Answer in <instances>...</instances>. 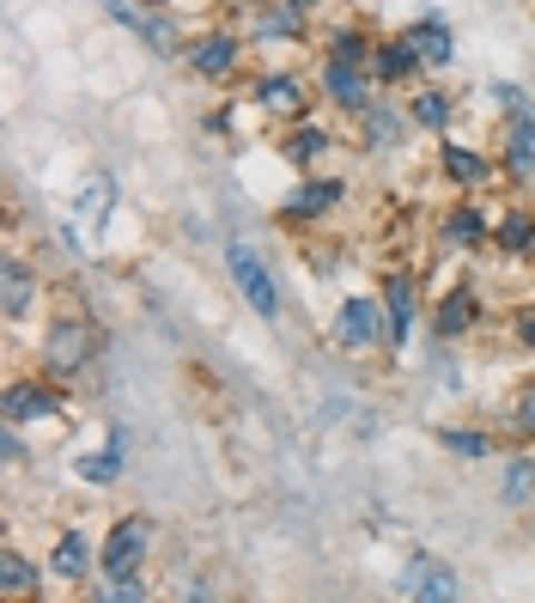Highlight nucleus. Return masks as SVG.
Segmentation results:
<instances>
[{"mask_svg":"<svg viewBox=\"0 0 535 603\" xmlns=\"http://www.w3.org/2000/svg\"><path fill=\"white\" fill-rule=\"evenodd\" d=\"M140 555H147V518H122L103 543V580H135Z\"/></svg>","mask_w":535,"mask_h":603,"instance_id":"1","label":"nucleus"},{"mask_svg":"<svg viewBox=\"0 0 535 603\" xmlns=\"http://www.w3.org/2000/svg\"><path fill=\"white\" fill-rule=\"evenodd\" d=\"M231 280H238V287H244V299H250L262 317H274V312H280V293H274V275L262 268V256H256V250H244V244H231Z\"/></svg>","mask_w":535,"mask_h":603,"instance_id":"2","label":"nucleus"},{"mask_svg":"<svg viewBox=\"0 0 535 603\" xmlns=\"http://www.w3.org/2000/svg\"><path fill=\"white\" fill-rule=\"evenodd\" d=\"M91 360V329L86 324H56L49 329V372L56 378H73Z\"/></svg>","mask_w":535,"mask_h":603,"instance_id":"3","label":"nucleus"},{"mask_svg":"<svg viewBox=\"0 0 535 603\" xmlns=\"http://www.w3.org/2000/svg\"><path fill=\"white\" fill-rule=\"evenodd\" d=\"M402 592L408 597H433V603H450L456 597V573L445 567V561H408V573H402Z\"/></svg>","mask_w":535,"mask_h":603,"instance_id":"4","label":"nucleus"},{"mask_svg":"<svg viewBox=\"0 0 535 603\" xmlns=\"http://www.w3.org/2000/svg\"><path fill=\"white\" fill-rule=\"evenodd\" d=\"M329 98H335V105H347V110H365L371 86H365L359 61H335V56H329Z\"/></svg>","mask_w":535,"mask_h":603,"instance_id":"5","label":"nucleus"},{"mask_svg":"<svg viewBox=\"0 0 535 603\" xmlns=\"http://www.w3.org/2000/svg\"><path fill=\"white\" fill-rule=\"evenodd\" d=\"M335 336H341L347 348H365V342L377 336V305H371V299H347V305H341V324H335Z\"/></svg>","mask_w":535,"mask_h":603,"instance_id":"6","label":"nucleus"},{"mask_svg":"<svg viewBox=\"0 0 535 603\" xmlns=\"http://www.w3.org/2000/svg\"><path fill=\"white\" fill-rule=\"evenodd\" d=\"M341 201V184H329V177H317V184H305L293 201H286V220H317L323 208H335Z\"/></svg>","mask_w":535,"mask_h":603,"instance_id":"7","label":"nucleus"},{"mask_svg":"<svg viewBox=\"0 0 535 603\" xmlns=\"http://www.w3.org/2000/svg\"><path fill=\"white\" fill-rule=\"evenodd\" d=\"M195 73H207V80H219V73L231 68V61H238V43H231V37H207V43H195Z\"/></svg>","mask_w":535,"mask_h":603,"instance_id":"8","label":"nucleus"},{"mask_svg":"<svg viewBox=\"0 0 535 603\" xmlns=\"http://www.w3.org/2000/svg\"><path fill=\"white\" fill-rule=\"evenodd\" d=\"M7 415H12V421L56 415V391H37V384H12V391H7Z\"/></svg>","mask_w":535,"mask_h":603,"instance_id":"9","label":"nucleus"},{"mask_svg":"<svg viewBox=\"0 0 535 603\" xmlns=\"http://www.w3.org/2000/svg\"><path fill=\"white\" fill-rule=\"evenodd\" d=\"M408 43H414V56L433 61V68H445V61H450V31H445V24H414Z\"/></svg>","mask_w":535,"mask_h":603,"instance_id":"10","label":"nucleus"},{"mask_svg":"<svg viewBox=\"0 0 535 603\" xmlns=\"http://www.w3.org/2000/svg\"><path fill=\"white\" fill-rule=\"evenodd\" d=\"M0 592H12V597H24V592H37V567L24 555H0Z\"/></svg>","mask_w":535,"mask_h":603,"instance_id":"11","label":"nucleus"},{"mask_svg":"<svg viewBox=\"0 0 535 603\" xmlns=\"http://www.w3.org/2000/svg\"><path fill=\"white\" fill-rule=\"evenodd\" d=\"M468 324H475V293H450L438 312V336H463Z\"/></svg>","mask_w":535,"mask_h":603,"instance_id":"12","label":"nucleus"},{"mask_svg":"<svg viewBox=\"0 0 535 603\" xmlns=\"http://www.w3.org/2000/svg\"><path fill=\"white\" fill-rule=\"evenodd\" d=\"M384 293H389V329H396V342H402V336H408V324H414V287L396 275Z\"/></svg>","mask_w":535,"mask_h":603,"instance_id":"13","label":"nucleus"},{"mask_svg":"<svg viewBox=\"0 0 535 603\" xmlns=\"http://www.w3.org/2000/svg\"><path fill=\"white\" fill-rule=\"evenodd\" d=\"M0 280H7L0 305H7V317H19L24 305H31V268H24V263H7V275H0Z\"/></svg>","mask_w":535,"mask_h":603,"instance_id":"14","label":"nucleus"},{"mask_svg":"<svg viewBox=\"0 0 535 603\" xmlns=\"http://www.w3.org/2000/svg\"><path fill=\"white\" fill-rule=\"evenodd\" d=\"M414 61H420V56H414L408 37H402V43H384V49H377V73H384V80H402V73H414Z\"/></svg>","mask_w":535,"mask_h":603,"instance_id":"15","label":"nucleus"},{"mask_svg":"<svg viewBox=\"0 0 535 603\" xmlns=\"http://www.w3.org/2000/svg\"><path fill=\"white\" fill-rule=\"evenodd\" d=\"M262 105H268V110H298V105H305V92H298L293 73H286V80L274 73V80H262Z\"/></svg>","mask_w":535,"mask_h":603,"instance_id":"16","label":"nucleus"},{"mask_svg":"<svg viewBox=\"0 0 535 603\" xmlns=\"http://www.w3.org/2000/svg\"><path fill=\"white\" fill-rule=\"evenodd\" d=\"M445 238H450V244H480V238H487V226H480L475 208H456L450 220H445Z\"/></svg>","mask_w":535,"mask_h":603,"instance_id":"17","label":"nucleus"},{"mask_svg":"<svg viewBox=\"0 0 535 603\" xmlns=\"http://www.w3.org/2000/svg\"><path fill=\"white\" fill-rule=\"evenodd\" d=\"M86 543H80V536H61V548H56V573H61V580H80V573H86Z\"/></svg>","mask_w":535,"mask_h":603,"instance_id":"18","label":"nucleus"},{"mask_svg":"<svg viewBox=\"0 0 535 603\" xmlns=\"http://www.w3.org/2000/svg\"><path fill=\"white\" fill-rule=\"evenodd\" d=\"M116 469H122V433H116V445H110L103 457H86V464H80V476H86V482H110Z\"/></svg>","mask_w":535,"mask_h":603,"instance_id":"19","label":"nucleus"},{"mask_svg":"<svg viewBox=\"0 0 535 603\" xmlns=\"http://www.w3.org/2000/svg\"><path fill=\"white\" fill-rule=\"evenodd\" d=\"M499 244L505 250H529L535 244V214H512V220L499 226Z\"/></svg>","mask_w":535,"mask_h":603,"instance_id":"20","label":"nucleus"},{"mask_svg":"<svg viewBox=\"0 0 535 603\" xmlns=\"http://www.w3.org/2000/svg\"><path fill=\"white\" fill-rule=\"evenodd\" d=\"M135 31L147 37V43L159 49V56H171V49H177V24H171V19H140Z\"/></svg>","mask_w":535,"mask_h":603,"instance_id":"21","label":"nucleus"},{"mask_svg":"<svg viewBox=\"0 0 535 603\" xmlns=\"http://www.w3.org/2000/svg\"><path fill=\"white\" fill-rule=\"evenodd\" d=\"M323 147H329V135H323V128H298V135H293V159L298 165L323 159Z\"/></svg>","mask_w":535,"mask_h":603,"instance_id":"22","label":"nucleus"},{"mask_svg":"<svg viewBox=\"0 0 535 603\" xmlns=\"http://www.w3.org/2000/svg\"><path fill=\"white\" fill-rule=\"evenodd\" d=\"M445 171L456 177V184H475V177H480V171H487V165H480V159H475V152H463V147H450V152H445Z\"/></svg>","mask_w":535,"mask_h":603,"instance_id":"23","label":"nucleus"},{"mask_svg":"<svg viewBox=\"0 0 535 603\" xmlns=\"http://www.w3.org/2000/svg\"><path fill=\"white\" fill-rule=\"evenodd\" d=\"M529 494H535V464H512L505 469V500L517 506V500H529Z\"/></svg>","mask_w":535,"mask_h":603,"instance_id":"24","label":"nucleus"},{"mask_svg":"<svg viewBox=\"0 0 535 603\" xmlns=\"http://www.w3.org/2000/svg\"><path fill=\"white\" fill-rule=\"evenodd\" d=\"M445 445H450V452H463V457H487V439H480V433H468V427H450Z\"/></svg>","mask_w":535,"mask_h":603,"instance_id":"25","label":"nucleus"},{"mask_svg":"<svg viewBox=\"0 0 535 603\" xmlns=\"http://www.w3.org/2000/svg\"><path fill=\"white\" fill-rule=\"evenodd\" d=\"M512 165H517V171H524V165H535V122H524V128L512 135Z\"/></svg>","mask_w":535,"mask_h":603,"instance_id":"26","label":"nucleus"},{"mask_svg":"<svg viewBox=\"0 0 535 603\" xmlns=\"http://www.w3.org/2000/svg\"><path fill=\"white\" fill-rule=\"evenodd\" d=\"M414 117H420V122H433V128H438V122H445V117H450V105H445V98H438V92H426V98H420V105H414Z\"/></svg>","mask_w":535,"mask_h":603,"instance_id":"27","label":"nucleus"},{"mask_svg":"<svg viewBox=\"0 0 535 603\" xmlns=\"http://www.w3.org/2000/svg\"><path fill=\"white\" fill-rule=\"evenodd\" d=\"M103 208H110V184H103V177H98V184H91V196L80 201V214H86V220H98Z\"/></svg>","mask_w":535,"mask_h":603,"instance_id":"28","label":"nucleus"},{"mask_svg":"<svg viewBox=\"0 0 535 603\" xmlns=\"http://www.w3.org/2000/svg\"><path fill=\"white\" fill-rule=\"evenodd\" d=\"M335 61H365V37H335Z\"/></svg>","mask_w":535,"mask_h":603,"instance_id":"29","label":"nucleus"},{"mask_svg":"<svg viewBox=\"0 0 535 603\" xmlns=\"http://www.w3.org/2000/svg\"><path fill=\"white\" fill-rule=\"evenodd\" d=\"M396 135V117H371V140H389Z\"/></svg>","mask_w":535,"mask_h":603,"instance_id":"30","label":"nucleus"},{"mask_svg":"<svg viewBox=\"0 0 535 603\" xmlns=\"http://www.w3.org/2000/svg\"><path fill=\"white\" fill-rule=\"evenodd\" d=\"M110 12H116V19H128V24H140V12H135V0H110Z\"/></svg>","mask_w":535,"mask_h":603,"instance_id":"31","label":"nucleus"},{"mask_svg":"<svg viewBox=\"0 0 535 603\" xmlns=\"http://www.w3.org/2000/svg\"><path fill=\"white\" fill-rule=\"evenodd\" d=\"M517 421H524V433H535V391L524 396V408H517Z\"/></svg>","mask_w":535,"mask_h":603,"instance_id":"32","label":"nucleus"},{"mask_svg":"<svg viewBox=\"0 0 535 603\" xmlns=\"http://www.w3.org/2000/svg\"><path fill=\"white\" fill-rule=\"evenodd\" d=\"M517 329H524V342H529V348H535V305H529V312H524V324H517Z\"/></svg>","mask_w":535,"mask_h":603,"instance_id":"33","label":"nucleus"}]
</instances>
